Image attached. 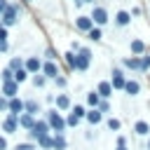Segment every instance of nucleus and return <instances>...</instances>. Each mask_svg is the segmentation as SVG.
<instances>
[{
	"instance_id": "7",
	"label": "nucleus",
	"mask_w": 150,
	"mask_h": 150,
	"mask_svg": "<svg viewBox=\"0 0 150 150\" xmlns=\"http://www.w3.org/2000/svg\"><path fill=\"white\" fill-rule=\"evenodd\" d=\"M23 68H26V73H38V70H42V61L38 56H30V59H26Z\"/></svg>"
},
{
	"instance_id": "22",
	"label": "nucleus",
	"mask_w": 150,
	"mask_h": 150,
	"mask_svg": "<svg viewBox=\"0 0 150 150\" xmlns=\"http://www.w3.org/2000/svg\"><path fill=\"white\" fill-rule=\"evenodd\" d=\"M124 66H127V68H136V70H141V59H138V56H134V59H124Z\"/></svg>"
},
{
	"instance_id": "43",
	"label": "nucleus",
	"mask_w": 150,
	"mask_h": 150,
	"mask_svg": "<svg viewBox=\"0 0 150 150\" xmlns=\"http://www.w3.org/2000/svg\"><path fill=\"white\" fill-rule=\"evenodd\" d=\"M0 150H7V138L0 136Z\"/></svg>"
},
{
	"instance_id": "48",
	"label": "nucleus",
	"mask_w": 150,
	"mask_h": 150,
	"mask_svg": "<svg viewBox=\"0 0 150 150\" xmlns=\"http://www.w3.org/2000/svg\"><path fill=\"white\" fill-rule=\"evenodd\" d=\"M148 150H150V141H148Z\"/></svg>"
},
{
	"instance_id": "28",
	"label": "nucleus",
	"mask_w": 150,
	"mask_h": 150,
	"mask_svg": "<svg viewBox=\"0 0 150 150\" xmlns=\"http://www.w3.org/2000/svg\"><path fill=\"white\" fill-rule=\"evenodd\" d=\"M14 80V73L9 68H2V82H12Z\"/></svg>"
},
{
	"instance_id": "42",
	"label": "nucleus",
	"mask_w": 150,
	"mask_h": 150,
	"mask_svg": "<svg viewBox=\"0 0 150 150\" xmlns=\"http://www.w3.org/2000/svg\"><path fill=\"white\" fill-rule=\"evenodd\" d=\"M148 66H150V56H145V59H143V61H141V70H145V68H148Z\"/></svg>"
},
{
	"instance_id": "11",
	"label": "nucleus",
	"mask_w": 150,
	"mask_h": 150,
	"mask_svg": "<svg viewBox=\"0 0 150 150\" xmlns=\"http://www.w3.org/2000/svg\"><path fill=\"white\" fill-rule=\"evenodd\" d=\"M33 124H35V117L33 115H28V112H21L19 115V127H23V129H33Z\"/></svg>"
},
{
	"instance_id": "19",
	"label": "nucleus",
	"mask_w": 150,
	"mask_h": 150,
	"mask_svg": "<svg viewBox=\"0 0 150 150\" xmlns=\"http://www.w3.org/2000/svg\"><path fill=\"white\" fill-rule=\"evenodd\" d=\"M138 89H141L138 82H134V80H131V82H124V91H127V94L134 96V94H138Z\"/></svg>"
},
{
	"instance_id": "1",
	"label": "nucleus",
	"mask_w": 150,
	"mask_h": 150,
	"mask_svg": "<svg viewBox=\"0 0 150 150\" xmlns=\"http://www.w3.org/2000/svg\"><path fill=\"white\" fill-rule=\"evenodd\" d=\"M19 14H21V7H19V5H7V9H5V12H2V16H0L2 26H5V28L14 26V23L19 21Z\"/></svg>"
},
{
	"instance_id": "30",
	"label": "nucleus",
	"mask_w": 150,
	"mask_h": 150,
	"mask_svg": "<svg viewBox=\"0 0 150 150\" xmlns=\"http://www.w3.org/2000/svg\"><path fill=\"white\" fill-rule=\"evenodd\" d=\"M14 150H38V148H35V143H16Z\"/></svg>"
},
{
	"instance_id": "15",
	"label": "nucleus",
	"mask_w": 150,
	"mask_h": 150,
	"mask_svg": "<svg viewBox=\"0 0 150 150\" xmlns=\"http://www.w3.org/2000/svg\"><path fill=\"white\" fill-rule=\"evenodd\" d=\"M124 82H127V80H124V75H122L120 70H112V82H110V84H112L115 89H122V87H124Z\"/></svg>"
},
{
	"instance_id": "6",
	"label": "nucleus",
	"mask_w": 150,
	"mask_h": 150,
	"mask_svg": "<svg viewBox=\"0 0 150 150\" xmlns=\"http://www.w3.org/2000/svg\"><path fill=\"white\" fill-rule=\"evenodd\" d=\"M42 73H45V77L56 80V77H59V66H56L54 61H45V63H42Z\"/></svg>"
},
{
	"instance_id": "31",
	"label": "nucleus",
	"mask_w": 150,
	"mask_h": 150,
	"mask_svg": "<svg viewBox=\"0 0 150 150\" xmlns=\"http://www.w3.org/2000/svg\"><path fill=\"white\" fill-rule=\"evenodd\" d=\"M77 122H80V120H77V117H75V115H73V112H70V115H68V117H66V127H75V124H77Z\"/></svg>"
},
{
	"instance_id": "26",
	"label": "nucleus",
	"mask_w": 150,
	"mask_h": 150,
	"mask_svg": "<svg viewBox=\"0 0 150 150\" xmlns=\"http://www.w3.org/2000/svg\"><path fill=\"white\" fill-rule=\"evenodd\" d=\"M143 49H145V45H143L141 40H134V42H131V52H134V54H143Z\"/></svg>"
},
{
	"instance_id": "34",
	"label": "nucleus",
	"mask_w": 150,
	"mask_h": 150,
	"mask_svg": "<svg viewBox=\"0 0 150 150\" xmlns=\"http://www.w3.org/2000/svg\"><path fill=\"white\" fill-rule=\"evenodd\" d=\"M108 129L117 131V129H120V120H115V117H112V120H108Z\"/></svg>"
},
{
	"instance_id": "2",
	"label": "nucleus",
	"mask_w": 150,
	"mask_h": 150,
	"mask_svg": "<svg viewBox=\"0 0 150 150\" xmlns=\"http://www.w3.org/2000/svg\"><path fill=\"white\" fill-rule=\"evenodd\" d=\"M47 124L54 134H63V129H66V120L61 117V112H56V108L47 112Z\"/></svg>"
},
{
	"instance_id": "10",
	"label": "nucleus",
	"mask_w": 150,
	"mask_h": 150,
	"mask_svg": "<svg viewBox=\"0 0 150 150\" xmlns=\"http://www.w3.org/2000/svg\"><path fill=\"white\" fill-rule=\"evenodd\" d=\"M91 21H94V23H98V26H103V23L108 21V12H105L103 7H96V9L91 12Z\"/></svg>"
},
{
	"instance_id": "16",
	"label": "nucleus",
	"mask_w": 150,
	"mask_h": 150,
	"mask_svg": "<svg viewBox=\"0 0 150 150\" xmlns=\"http://www.w3.org/2000/svg\"><path fill=\"white\" fill-rule=\"evenodd\" d=\"M84 117H87V122H91V124H98L103 115L98 112V108H91V110H87V115H84Z\"/></svg>"
},
{
	"instance_id": "33",
	"label": "nucleus",
	"mask_w": 150,
	"mask_h": 150,
	"mask_svg": "<svg viewBox=\"0 0 150 150\" xmlns=\"http://www.w3.org/2000/svg\"><path fill=\"white\" fill-rule=\"evenodd\" d=\"M33 84L35 87H45V75H35L33 77Z\"/></svg>"
},
{
	"instance_id": "18",
	"label": "nucleus",
	"mask_w": 150,
	"mask_h": 150,
	"mask_svg": "<svg viewBox=\"0 0 150 150\" xmlns=\"http://www.w3.org/2000/svg\"><path fill=\"white\" fill-rule=\"evenodd\" d=\"M56 108H59V110H68V108H70V98H68L66 94L56 96Z\"/></svg>"
},
{
	"instance_id": "23",
	"label": "nucleus",
	"mask_w": 150,
	"mask_h": 150,
	"mask_svg": "<svg viewBox=\"0 0 150 150\" xmlns=\"http://www.w3.org/2000/svg\"><path fill=\"white\" fill-rule=\"evenodd\" d=\"M87 103H89L91 108H96V105L101 103V96H98L96 91H91V94H87Z\"/></svg>"
},
{
	"instance_id": "14",
	"label": "nucleus",
	"mask_w": 150,
	"mask_h": 150,
	"mask_svg": "<svg viewBox=\"0 0 150 150\" xmlns=\"http://www.w3.org/2000/svg\"><path fill=\"white\" fill-rule=\"evenodd\" d=\"M66 145H68V143H66L63 134H54V136H52V148H54V150H66Z\"/></svg>"
},
{
	"instance_id": "37",
	"label": "nucleus",
	"mask_w": 150,
	"mask_h": 150,
	"mask_svg": "<svg viewBox=\"0 0 150 150\" xmlns=\"http://www.w3.org/2000/svg\"><path fill=\"white\" fill-rule=\"evenodd\" d=\"M7 108H9V98L0 96V110H7Z\"/></svg>"
},
{
	"instance_id": "17",
	"label": "nucleus",
	"mask_w": 150,
	"mask_h": 150,
	"mask_svg": "<svg viewBox=\"0 0 150 150\" xmlns=\"http://www.w3.org/2000/svg\"><path fill=\"white\" fill-rule=\"evenodd\" d=\"M110 91H112V84H110V82H101L96 94H98L101 98H108V96H110Z\"/></svg>"
},
{
	"instance_id": "21",
	"label": "nucleus",
	"mask_w": 150,
	"mask_h": 150,
	"mask_svg": "<svg viewBox=\"0 0 150 150\" xmlns=\"http://www.w3.org/2000/svg\"><path fill=\"white\" fill-rule=\"evenodd\" d=\"M21 68H23V61H21L19 56H14V59L9 61V70H12V73H16V70H21Z\"/></svg>"
},
{
	"instance_id": "47",
	"label": "nucleus",
	"mask_w": 150,
	"mask_h": 150,
	"mask_svg": "<svg viewBox=\"0 0 150 150\" xmlns=\"http://www.w3.org/2000/svg\"><path fill=\"white\" fill-rule=\"evenodd\" d=\"M82 2H91V0H82Z\"/></svg>"
},
{
	"instance_id": "25",
	"label": "nucleus",
	"mask_w": 150,
	"mask_h": 150,
	"mask_svg": "<svg viewBox=\"0 0 150 150\" xmlns=\"http://www.w3.org/2000/svg\"><path fill=\"white\" fill-rule=\"evenodd\" d=\"M115 21H117V26H127V23H129V14H127V12H117Z\"/></svg>"
},
{
	"instance_id": "20",
	"label": "nucleus",
	"mask_w": 150,
	"mask_h": 150,
	"mask_svg": "<svg viewBox=\"0 0 150 150\" xmlns=\"http://www.w3.org/2000/svg\"><path fill=\"white\" fill-rule=\"evenodd\" d=\"M38 145H40L42 150H49V148H52V136H49V134H47V136H40V138H38Z\"/></svg>"
},
{
	"instance_id": "4",
	"label": "nucleus",
	"mask_w": 150,
	"mask_h": 150,
	"mask_svg": "<svg viewBox=\"0 0 150 150\" xmlns=\"http://www.w3.org/2000/svg\"><path fill=\"white\" fill-rule=\"evenodd\" d=\"M91 61V52L89 49H80V54L75 56V70H87Z\"/></svg>"
},
{
	"instance_id": "46",
	"label": "nucleus",
	"mask_w": 150,
	"mask_h": 150,
	"mask_svg": "<svg viewBox=\"0 0 150 150\" xmlns=\"http://www.w3.org/2000/svg\"><path fill=\"white\" fill-rule=\"evenodd\" d=\"M117 150H127V148H117Z\"/></svg>"
},
{
	"instance_id": "36",
	"label": "nucleus",
	"mask_w": 150,
	"mask_h": 150,
	"mask_svg": "<svg viewBox=\"0 0 150 150\" xmlns=\"http://www.w3.org/2000/svg\"><path fill=\"white\" fill-rule=\"evenodd\" d=\"M108 110H110V105H108V101H101V103H98V112L103 115V112H108Z\"/></svg>"
},
{
	"instance_id": "45",
	"label": "nucleus",
	"mask_w": 150,
	"mask_h": 150,
	"mask_svg": "<svg viewBox=\"0 0 150 150\" xmlns=\"http://www.w3.org/2000/svg\"><path fill=\"white\" fill-rule=\"evenodd\" d=\"M7 47H9L7 40H0V52H7Z\"/></svg>"
},
{
	"instance_id": "35",
	"label": "nucleus",
	"mask_w": 150,
	"mask_h": 150,
	"mask_svg": "<svg viewBox=\"0 0 150 150\" xmlns=\"http://www.w3.org/2000/svg\"><path fill=\"white\" fill-rule=\"evenodd\" d=\"M66 61H68V66H70V68H75V54H73V52H68V54H66Z\"/></svg>"
},
{
	"instance_id": "5",
	"label": "nucleus",
	"mask_w": 150,
	"mask_h": 150,
	"mask_svg": "<svg viewBox=\"0 0 150 150\" xmlns=\"http://www.w3.org/2000/svg\"><path fill=\"white\" fill-rule=\"evenodd\" d=\"M2 131H5V134H14V131H19V117H16V115H7L5 122H2Z\"/></svg>"
},
{
	"instance_id": "12",
	"label": "nucleus",
	"mask_w": 150,
	"mask_h": 150,
	"mask_svg": "<svg viewBox=\"0 0 150 150\" xmlns=\"http://www.w3.org/2000/svg\"><path fill=\"white\" fill-rule=\"evenodd\" d=\"M23 112H28V115H33V117H35V115L40 112V103H38V101H33V98H30V101H23Z\"/></svg>"
},
{
	"instance_id": "8",
	"label": "nucleus",
	"mask_w": 150,
	"mask_h": 150,
	"mask_svg": "<svg viewBox=\"0 0 150 150\" xmlns=\"http://www.w3.org/2000/svg\"><path fill=\"white\" fill-rule=\"evenodd\" d=\"M16 91H19V84H16L14 80H12V82H2V96H5V98H14Z\"/></svg>"
},
{
	"instance_id": "24",
	"label": "nucleus",
	"mask_w": 150,
	"mask_h": 150,
	"mask_svg": "<svg viewBox=\"0 0 150 150\" xmlns=\"http://www.w3.org/2000/svg\"><path fill=\"white\" fill-rule=\"evenodd\" d=\"M134 131H136L138 136H143V134H148V131H150V127H148V122H136Z\"/></svg>"
},
{
	"instance_id": "40",
	"label": "nucleus",
	"mask_w": 150,
	"mask_h": 150,
	"mask_svg": "<svg viewBox=\"0 0 150 150\" xmlns=\"http://www.w3.org/2000/svg\"><path fill=\"white\" fill-rule=\"evenodd\" d=\"M54 82H56V87H66V77H61V75H59Z\"/></svg>"
},
{
	"instance_id": "9",
	"label": "nucleus",
	"mask_w": 150,
	"mask_h": 150,
	"mask_svg": "<svg viewBox=\"0 0 150 150\" xmlns=\"http://www.w3.org/2000/svg\"><path fill=\"white\" fill-rule=\"evenodd\" d=\"M7 112L19 117V115L23 112V101H21V98H16V96H14V98H9V108H7Z\"/></svg>"
},
{
	"instance_id": "13",
	"label": "nucleus",
	"mask_w": 150,
	"mask_h": 150,
	"mask_svg": "<svg viewBox=\"0 0 150 150\" xmlns=\"http://www.w3.org/2000/svg\"><path fill=\"white\" fill-rule=\"evenodd\" d=\"M75 23H77V28H80V30H87V33L94 28V21H91V16H80Z\"/></svg>"
},
{
	"instance_id": "41",
	"label": "nucleus",
	"mask_w": 150,
	"mask_h": 150,
	"mask_svg": "<svg viewBox=\"0 0 150 150\" xmlns=\"http://www.w3.org/2000/svg\"><path fill=\"white\" fill-rule=\"evenodd\" d=\"M127 145V138L124 136H117V148H124Z\"/></svg>"
},
{
	"instance_id": "32",
	"label": "nucleus",
	"mask_w": 150,
	"mask_h": 150,
	"mask_svg": "<svg viewBox=\"0 0 150 150\" xmlns=\"http://www.w3.org/2000/svg\"><path fill=\"white\" fill-rule=\"evenodd\" d=\"M89 38L91 40H101V28H91L89 30Z\"/></svg>"
},
{
	"instance_id": "49",
	"label": "nucleus",
	"mask_w": 150,
	"mask_h": 150,
	"mask_svg": "<svg viewBox=\"0 0 150 150\" xmlns=\"http://www.w3.org/2000/svg\"><path fill=\"white\" fill-rule=\"evenodd\" d=\"M23 2H30V0H23Z\"/></svg>"
},
{
	"instance_id": "38",
	"label": "nucleus",
	"mask_w": 150,
	"mask_h": 150,
	"mask_svg": "<svg viewBox=\"0 0 150 150\" xmlns=\"http://www.w3.org/2000/svg\"><path fill=\"white\" fill-rule=\"evenodd\" d=\"M0 40H7V28L2 26V21H0Z\"/></svg>"
},
{
	"instance_id": "44",
	"label": "nucleus",
	"mask_w": 150,
	"mask_h": 150,
	"mask_svg": "<svg viewBox=\"0 0 150 150\" xmlns=\"http://www.w3.org/2000/svg\"><path fill=\"white\" fill-rule=\"evenodd\" d=\"M7 5H9V2H7V0H0V16H2V12H5V9H7Z\"/></svg>"
},
{
	"instance_id": "39",
	"label": "nucleus",
	"mask_w": 150,
	"mask_h": 150,
	"mask_svg": "<svg viewBox=\"0 0 150 150\" xmlns=\"http://www.w3.org/2000/svg\"><path fill=\"white\" fill-rule=\"evenodd\" d=\"M56 59V52L54 49H47V61H54Z\"/></svg>"
},
{
	"instance_id": "29",
	"label": "nucleus",
	"mask_w": 150,
	"mask_h": 150,
	"mask_svg": "<svg viewBox=\"0 0 150 150\" xmlns=\"http://www.w3.org/2000/svg\"><path fill=\"white\" fill-rule=\"evenodd\" d=\"M73 115H75V117H77V120H82V117H84V115H87V110H84V108H82V105H75V108H73Z\"/></svg>"
},
{
	"instance_id": "3",
	"label": "nucleus",
	"mask_w": 150,
	"mask_h": 150,
	"mask_svg": "<svg viewBox=\"0 0 150 150\" xmlns=\"http://www.w3.org/2000/svg\"><path fill=\"white\" fill-rule=\"evenodd\" d=\"M47 131H49V124H47V120H35V124H33V129L28 131V138H30V143L33 141H38L40 136H47Z\"/></svg>"
},
{
	"instance_id": "27",
	"label": "nucleus",
	"mask_w": 150,
	"mask_h": 150,
	"mask_svg": "<svg viewBox=\"0 0 150 150\" xmlns=\"http://www.w3.org/2000/svg\"><path fill=\"white\" fill-rule=\"evenodd\" d=\"M26 77H28V73H26V68H21V70H16V73H14V82H16V84H19V82H23Z\"/></svg>"
}]
</instances>
